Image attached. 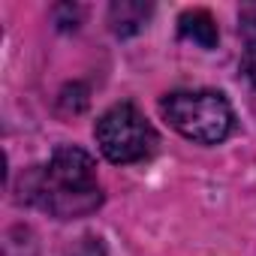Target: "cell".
I'll list each match as a JSON object with an SVG mask.
<instances>
[{
  "instance_id": "obj_1",
  "label": "cell",
  "mask_w": 256,
  "mask_h": 256,
  "mask_svg": "<svg viewBox=\"0 0 256 256\" xmlns=\"http://www.w3.org/2000/svg\"><path fill=\"white\" fill-rule=\"evenodd\" d=\"M22 199L58 220L94 214L102 205L94 157L76 145L54 148L46 166H34L22 175Z\"/></svg>"
},
{
  "instance_id": "obj_2",
  "label": "cell",
  "mask_w": 256,
  "mask_h": 256,
  "mask_svg": "<svg viewBox=\"0 0 256 256\" xmlns=\"http://www.w3.org/2000/svg\"><path fill=\"white\" fill-rule=\"evenodd\" d=\"M160 114L196 145H217L235 126L232 106L220 90H172L160 100Z\"/></svg>"
},
{
  "instance_id": "obj_3",
  "label": "cell",
  "mask_w": 256,
  "mask_h": 256,
  "mask_svg": "<svg viewBox=\"0 0 256 256\" xmlns=\"http://www.w3.org/2000/svg\"><path fill=\"white\" fill-rule=\"evenodd\" d=\"M94 136H96L102 157L118 166L139 163V160L151 157L160 142L151 120L133 102H118L108 112H102L94 126Z\"/></svg>"
},
{
  "instance_id": "obj_4",
  "label": "cell",
  "mask_w": 256,
  "mask_h": 256,
  "mask_svg": "<svg viewBox=\"0 0 256 256\" xmlns=\"http://www.w3.org/2000/svg\"><path fill=\"white\" fill-rule=\"evenodd\" d=\"M178 30L184 40L196 42L199 48H214L220 42V30L214 24V18L205 12V10H193V12H184L178 18Z\"/></svg>"
},
{
  "instance_id": "obj_5",
  "label": "cell",
  "mask_w": 256,
  "mask_h": 256,
  "mask_svg": "<svg viewBox=\"0 0 256 256\" xmlns=\"http://www.w3.org/2000/svg\"><path fill=\"white\" fill-rule=\"evenodd\" d=\"M151 16V6L148 4H112L108 10V22H112V30L118 36H133L145 28Z\"/></svg>"
},
{
  "instance_id": "obj_6",
  "label": "cell",
  "mask_w": 256,
  "mask_h": 256,
  "mask_svg": "<svg viewBox=\"0 0 256 256\" xmlns=\"http://www.w3.org/2000/svg\"><path fill=\"white\" fill-rule=\"evenodd\" d=\"M60 256H108V253H106V247L96 235H82L72 244H66Z\"/></svg>"
}]
</instances>
